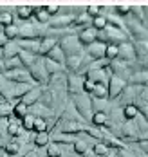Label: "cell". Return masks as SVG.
<instances>
[{"label": "cell", "instance_id": "6", "mask_svg": "<svg viewBox=\"0 0 148 157\" xmlns=\"http://www.w3.org/2000/svg\"><path fill=\"white\" fill-rule=\"evenodd\" d=\"M128 85V81L123 78H119V76H112V78L108 79V83H107V87H108V101H114L117 96L123 92V89Z\"/></svg>", "mask_w": 148, "mask_h": 157}, {"label": "cell", "instance_id": "32", "mask_svg": "<svg viewBox=\"0 0 148 157\" xmlns=\"http://www.w3.org/2000/svg\"><path fill=\"white\" fill-rule=\"evenodd\" d=\"M45 9H47V13H49L51 18H52V16H56L58 13H60V6H45Z\"/></svg>", "mask_w": 148, "mask_h": 157}, {"label": "cell", "instance_id": "16", "mask_svg": "<svg viewBox=\"0 0 148 157\" xmlns=\"http://www.w3.org/2000/svg\"><path fill=\"white\" fill-rule=\"evenodd\" d=\"M15 16L20 22H29L33 16V7L31 6H15Z\"/></svg>", "mask_w": 148, "mask_h": 157}, {"label": "cell", "instance_id": "21", "mask_svg": "<svg viewBox=\"0 0 148 157\" xmlns=\"http://www.w3.org/2000/svg\"><path fill=\"white\" fill-rule=\"evenodd\" d=\"M90 98H96V99H108V87H107V83H96Z\"/></svg>", "mask_w": 148, "mask_h": 157}, {"label": "cell", "instance_id": "8", "mask_svg": "<svg viewBox=\"0 0 148 157\" xmlns=\"http://www.w3.org/2000/svg\"><path fill=\"white\" fill-rule=\"evenodd\" d=\"M76 34H78V40H80V44H82L83 47H89V45H92V44L98 42V31L92 25L90 27H85L82 31H78Z\"/></svg>", "mask_w": 148, "mask_h": 157}, {"label": "cell", "instance_id": "30", "mask_svg": "<svg viewBox=\"0 0 148 157\" xmlns=\"http://www.w3.org/2000/svg\"><path fill=\"white\" fill-rule=\"evenodd\" d=\"M96 31H103L107 25H108V22H107V18L103 15H99V16H96V18H92V24H90Z\"/></svg>", "mask_w": 148, "mask_h": 157}, {"label": "cell", "instance_id": "17", "mask_svg": "<svg viewBox=\"0 0 148 157\" xmlns=\"http://www.w3.org/2000/svg\"><path fill=\"white\" fill-rule=\"evenodd\" d=\"M49 143H51V134H49V132L34 134V137H33V146H34V148H45Z\"/></svg>", "mask_w": 148, "mask_h": 157}, {"label": "cell", "instance_id": "13", "mask_svg": "<svg viewBox=\"0 0 148 157\" xmlns=\"http://www.w3.org/2000/svg\"><path fill=\"white\" fill-rule=\"evenodd\" d=\"M18 52H20V45H18V42H7L4 49H2V58L4 60H9V58H17Z\"/></svg>", "mask_w": 148, "mask_h": 157}, {"label": "cell", "instance_id": "22", "mask_svg": "<svg viewBox=\"0 0 148 157\" xmlns=\"http://www.w3.org/2000/svg\"><path fill=\"white\" fill-rule=\"evenodd\" d=\"M139 114H141V112H139V107H137L135 103L123 107V116H125V119H127V121H134Z\"/></svg>", "mask_w": 148, "mask_h": 157}, {"label": "cell", "instance_id": "29", "mask_svg": "<svg viewBox=\"0 0 148 157\" xmlns=\"http://www.w3.org/2000/svg\"><path fill=\"white\" fill-rule=\"evenodd\" d=\"M4 34H6V38H7L9 42L18 40V25L13 24V25H9V27H4Z\"/></svg>", "mask_w": 148, "mask_h": 157}, {"label": "cell", "instance_id": "4", "mask_svg": "<svg viewBox=\"0 0 148 157\" xmlns=\"http://www.w3.org/2000/svg\"><path fill=\"white\" fill-rule=\"evenodd\" d=\"M83 85H85V76L83 74L67 72V92H69V96L83 94Z\"/></svg>", "mask_w": 148, "mask_h": 157}, {"label": "cell", "instance_id": "20", "mask_svg": "<svg viewBox=\"0 0 148 157\" xmlns=\"http://www.w3.org/2000/svg\"><path fill=\"white\" fill-rule=\"evenodd\" d=\"M27 114H29V107H27L24 101H17L15 107H13V117L18 119V121H22Z\"/></svg>", "mask_w": 148, "mask_h": 157}, {"label": "cell", "instance_id": "1", "mask_svg": "<svg viewBox=\"0 0 148 157\" xmlns=\"http://www.w3.org/2000/svg\"><path fill=\"white\" fill-rule=\"evenodd\" d=\"M70 101L74 105V109L78 110L80 117H82L85 123H90L92 119V103H90V96L89 94H76V96H70Z\"/></svg>", "mask_w": 148, "mask_h": 157}, {"label": "cell", "instance_id": "36", "mask_svg": "<svg viewBox=\"0 0 148 157\" xmlns=\"http://www.w3.org/2000/svg\"><path fill=\"white\" fill-rule=\"evenodd\" d=\"M4 101H6V99H4V98L0 96V107H2V103H4Z\"/></svg>", "mask_w": 148, "mask_h": 157}, {"label": "cell", "instance_id": "28", "mask_svg": "<svg viewBox=\"0 0 148 157\" xmlns=\"http://www.w3.org/2000/svg\"><path fill=\"white\" fill-rule=\"evenodd\" d=\"M117 54H119V47L114 45V44H108L107 45V51H105V58L108 62H114V60H117Z\"/></svg>", "mask_w": 148, "mask_h": 157}, {"label": "cell", "instance_id": "33", "mask_svg": "<svg viewBox=\"0 0 148 157\" xmlns=\"http://www.w3.org/2000/svg\"><path fill=\"white\" fill-rule=\"evenodd\" d=\"M135 105L139 107V112H141V116H143V117H145V119L148 121V105H141V103H135Z\"/></svg>", "mask_w": 148, "mask_h": 157}, {"label": "cell", "instance_id": "7", "mask_svg": "<svg viewBox=\"0 0 148 157\" xmlns=\"http://www.w3.org/2000/svg\"><path fill=\"white\" fill-rule=\"evenodd\" d=\"M119 47V54H117V60L125 63H135L137 62V56H135V51H134V44L132 42H125Z\"/></svg>", "mask_w": 148, "mask_h": 157}, {"label": "cell", "instance_id": "19", "mask_svg": "<svg viewBox=\"0 0 148 157\" xmlns=\"http://www.w3.org/2000/svg\"><path fill=\"white\" fill-rule=\"evenodd\" d=\"M22 132H24L22 123H20L18 119H15V117H11L9 123H7V136H9V137H18Z\"/></svg>", "mask_w": 148, "mask_h": 157}, {"label": "cell", "instance_id": "2", "mask_svg": "<svg viewBox=\"0 0 148 157\" xmlns=\"http://www.w3.org/2000/svg\"><path fill=\"white\" fill-rule=\"evenodd\" d=\"M27 71H29V74H31V78H33V81L36 85H40V87H45V85H47L49 74H47V69H45V58L38 56V58L27 67Z\"/></svg>", "mask_w": 148, "mask_h": 157}, {"label": "cell", "instance_id": "12", "mask_svg": "<svg viewBox=\"0 0 148 157\" xmlns=\"http://www.w3.org/2000/svg\"><path fill=\"white\" fill-rule=\"evenodd\" d=\"M20 51H25V52H31L38 56V51H40V40H17Z\"/></svg>", "mask_w": 148, "mask_h": 157}, {"label": "cell", "instance_id": "10", "mask_svg": "<svg viewBox=\"0 0 148 157\" xmlns=\"http://www.w3.org/2000/svg\"><path fill=\"white\" fill-rule=\"evenodd\" d=\"M105 51H107V44L96 42V44L85 47V54H87L90 60H103V58H105Z\"/></svg>", "mask_w": 148, "mask_h": 157}, {"label": "cell", "instance_id": "11", "mask_svg": "<svg viewBox=\"0 0 148 157\" xmlns=\"http://www.w3.org/2000/svg\"><path fill=\"white\" fill-rule=\"evenodd\" d=\"M42 90H44V87H40V85H34L33 89L27 92V94L24 96L20 101H24L27 107H33V105H36L38 101H40V96H42Z\"/></svg>", "mask_w": 148, "mask_h": 157}, {"label": "cell", "instance_id": "24", "mask_svg": "<svg viewBox=\"0 0 148 157\" xmlns=\"http://www.w3.org/2000/svg\"><path fill=\"white\" fill-rule=\"evenodd\" d=\"M18 58H20L22 65H24V69H27L38 56H36V54H31V52H25V51H20V52H18Z\"/></svg>", "mask_w": 148, "mask_h": 157}, {"label": "cell", "instance_id": "9", "mask_svg": "<svg viewBox=\"0 0 148 157\" xmlns=\"http://www.w3.org/2000/svg\"><path fill=\"white\" fill-rule=\"evenodd\" d=\"M56 45H58V38L49 36V34H44V36L40 38V51H38V56L45 58Z\"/></svg>", "mask_w": 148, "mask_h": 157}, {"label": "cell", "instance_id": "34", "mask_svg": "<svg viewBox=\"0 0 148 157\" xmlns=\"http://www.w3.org/2000/svg\"><path fill=\"white\" fill-rule=\"evenodd\" d=\"M137 63H139V67H141V69H146V71H148V54H146V56H143V58H139Z\"/></svg>", "mask_w": 148, "mask_h": 157}, {"label": "cell", "instance_id": "35", "mask_svg": "<svg viewBox=\"0 0 148 157\" xmlns=\"http://www.w3.org/2000/svg\"><path fill=\"white\" fill-rule=\"evenodd\" d=\"M9 40L6 38V34H4V31H0V49H4V45L7 44Z\"/></svg>", "mask_w": 148, "mask_h": 157}, {"label": "cell", "instance_id": "31", "mask_svg": "<svg viewBox=\"0 0 148 157\" xmlns=\"http://www.w3.org/2000/svg\"><path fill=\"white\" fill-rule=\"evenodd\" d=\"M22 128L25 130V132H33V125H34V116H31V114H27L22 121Z\"/></svg>", "mask_w": 148, "mask_h": 157}, {"label": "cell", "instance_id": "27", "mask_svg": "<svg viewBox=\"0 0 148 157\" xmlns=\"http://www.w3.org/2000/svg\"><path fill=\"white\" fill-rule=\"evenodd\" d=\"M33 132H34V134H40V132H49L47 121H45V119H42V117H34Z\"/></svg>", "mask_w": 148, "mask_h": 157}, {"label": "cell", "instance_id": "18", "mask_svg": "<svg viewBox=\"0 0 148 157\" xmlns=\"http://www.w3.org/2000/svg\"><path fill=\"white\" fill-rule=\"evenodd\" d=\"M90 123L96 126V128H105V126L108 125V114L107 112H94Z\"/></svg>", "mask_w": 148, "mask_h": 157}, {"label": "cell", "instance_id": "15", "mask_svg": "<svg viewBox=\"0 0 148 157\" xmlns=\"http://www.w3.org/2000/svg\"><path fill=\"white\" fill-rule=\"evenodd\" d=\"M45 58H47V60H51V62H54V63H58V65H62V67L65 69V60H67V56L63 54V51L60 49V45H56V47L52 49V51H51Z\"/></svg>", "mask_w": 148, "mask_h": 157}, {"label": "cell", "instance_id": "3", "mask_svg": "<svg viewBox=\"0 0 148 157\" xmlns=\"http://www.w3.org/2000/svg\"><path fill=\"white\" fill-rule=\"evenodd\" d=\"M58 45H60V49L63 51V54H65V56L82 54L83 51H85V47H83L82 44H80V40H78V34H76V33L62 36V38L58 40Z\"/></svg>", "mask_w": 148, "mask_h": 157}, {"label": "cell", "instance_id": "14", "mask_svg": "<svg viewBox=\"0 0 148 157\" xmlns=\"http://www.w3.org/2000/svg\"><path fill=\"white\" fill-rule=\"evenodd\" d=\"M33 16H34V20L38 22V25H40V24H42V25H47V24H49V20H51L47 9H45V7H42V6H34V7H33Z\"/></svg>", "mask_w": 148, "mask_h": 157}, {"label": "cell", "instance_id": "26", "mask_svg": "<svg viewBox=\"0 0 148 157\" xmlns=\"http://www.w3.org/2000/svg\"><path fill=\"white\" fill-rule=\"evenodd\" d=\"M45 154H47V157H62V148H60L58 143L51 141L49 144L45 146Z\"/></svg>", "mask_w": 148, "mask_h": 157}, {"label": "cell", "instance_id": "23", "mask_svg": "<svg viewBox=\"0 0 148 157\" xmlns=\"http://www.w3.org/2000/svg\"><path fill=\"white\" fill-rule=\"evenodd\" d=\"M13 103L9 101H4L2 107H0V119H11L13 117Z\"/></svg>", "mask_w": 148, "mask_h": 157}, {"label": "cell", "instance_id": "5", "mask_svg": "<svg viewBox=\"0 0 148 157\" xmlns=\"http://www.w3.org/2000/svg\"><path fill=\"white\" fill-rule=\"evenodd\" d=\"M4 76L9 79V81H13V83H29V85H36L33 81V78H31V74H29V71L24 69V67L15 69V71H7V72H4Z\"/></svg>", "mask_w": 148, "mask_h": 157}, {"label": "cell", "instance_id": "25", "mask_svg": "<svg viewBox=\"0 0 148 157\" xmlns=\"http://www.w3.org/2000/svg\"><path fill=\"white\" fill-rule=\"evenodd\" d=\"M45 69H47V74H49V76H52V74H58V72H67L62 65L51 62V60H47V58H45Z\"/></svg>", "mask_w": 148, "mask_h": 157}]
</instances>
